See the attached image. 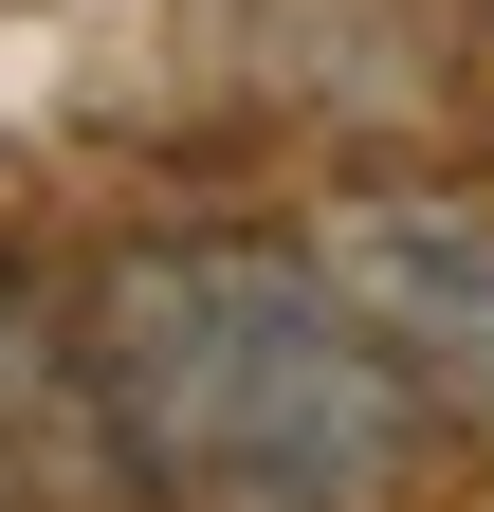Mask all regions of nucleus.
<instances>
[{
    "instance_id": "nucleus-1",
    "label": "nucleus",
    "mask_w": 494,
    "mask_h": 512,
    "mask_svg": "<svg viewBox=\"0 0 494 512\" xmlns=\"http://www.w3.org/2000/svg\"><path fill=\"white\" fill-rule=\"evenodd\" d=\"M74 311H92V384L147 512H403L440 458L330 238L165 220V238H110Z\"/></svg>"
},
{
    "instance_id": "nucleus-3",
    "label": "nucleus",
    "mask_w": 494,
    "mask_h": 512,
    "mask_svg": "<svg viewBox=\"0 0 494 512\" xmlns=\"http://www.w3.org/2000/svg\"><path fill=\"white\" fill-rule=\"evenodd\" d=\"M0 512H129V439L92 384V311L0 256Z\"/></svg>"
},
{
    "instance_id": "nucleus-2",
    "label": "nucleus",
    "mask_w": 494,
    "mask_h": 512,
    "mask_svg": "<svg viewBox=\"0 0 494 512\" xmlns=\"http://www.w3.org/2000/svg\"><path fill=\"white\" fill-rule=\"evenodd\" d=\"M330 275L385 330V366L421 384L440 439H494V202H440V183H366L330 202Z\"/></svg>"
}]
</instances>
